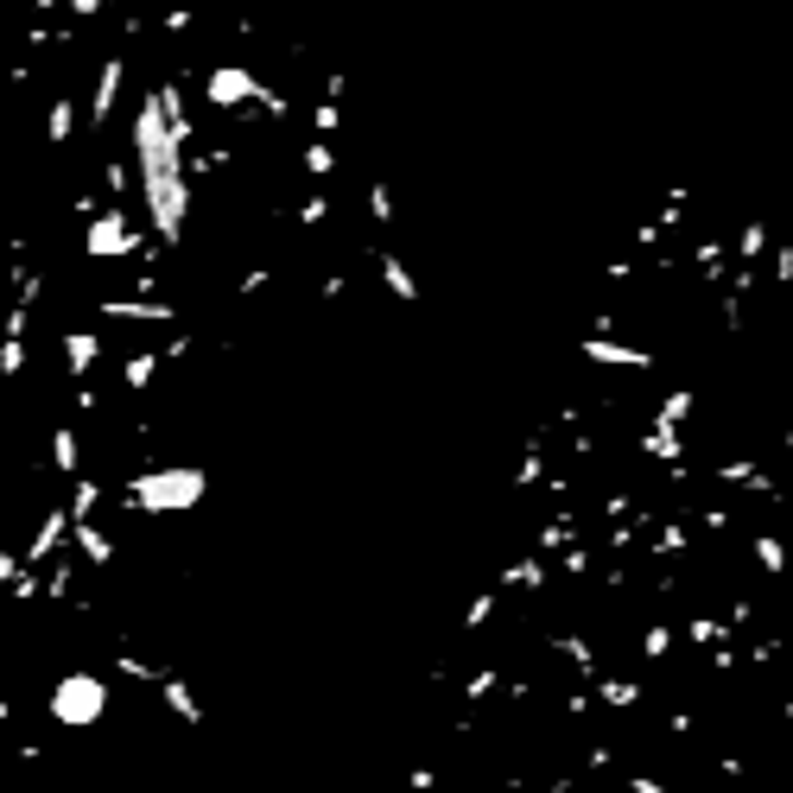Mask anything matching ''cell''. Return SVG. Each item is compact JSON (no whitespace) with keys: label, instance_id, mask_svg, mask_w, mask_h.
Wrapping results in <instances>:
<instances>
[{"label":"cell","instance_id":"obj_1","mask_svg":"<svg viewBox=\"0 0 793 793\" xmlns=\"http://www.w3.org/2000/svg\"><path fill=\"white\" fill-rule=\"evenodd\" d=\"M134 172H141V197H146V222L166 248H184L191 229V159L166 127L159 89H146L134 109Z\"/></svg>","mask_w":793,"mask_h":793},{"label":"cell","instance_id":"obj_2","mask_svg":"<svg viewBox=\"0 0 793 793\" xmlns=\"http://www.w3.org/2000/svg\"><path fill=\"white\" fill-rule=\"evenodd\" d=\"M210 496V469L204 464H146L127 476L121 508L127 514H184Z\"/></svg>","mask_w":793,"mask_h":793},{"label":"cell","instance_id":"obj_3","mask_svg":"<svg viewBox=\"0 0 793 793\" xmlns=\"http://www.w3.org/2000/svg\"><path fill=\"white\" fill-rule=\"evenodd\" d=\"M114 705V685L96 673V667H71V673H58V680L45 685V718L58 723V730H96V723L109 718Z\"/></svg>","mask_w":793,"mask_h":793},{"label":"cell","instance_id":"obj_4","mask_svg":"<svg viewBox=\"0 0 793 793\" xmlns=\"http://www.w3.org/2000/svg\"><path fill=\"white\" fill-rule=\"evenodd\" d=\"M141 248H146L141 229L127 222V210H121V204H109L102 217L83 222V254H89V260H134Z\"/></svg>","mask_w":793,"mask_h":793},{"label":"cell","instance_id":"obj_5","mask_svg":"<svg viewBox=\"0 0 793 793\" xmlns=\"http://www.w3.org/2000/svg\"><path fill=\"white\" fill-rule=\"evenodd\" d=\"M121 76H127V58H121V51H114V58H102V71H96V96H89V134L114 121V102H121Z\"/></svg>","mask_w":793,"mask_h":793},{"label":"cell","instance_id":"obj_6","mask_svg":"<svg viewBox=\"0 0 793 793\" xmlns=\"http://www.w3.org/2000/svg\"><path fill=\"white\" fill-rule=\"evenodd\" d=\"M96 312H102V318H114V325H172V318H179L166 298H102Z\"/></svg>","mask_w":793,"mask_h":793},{"label":"cell","instance_id":"obj_7","mask_svg":"<svg viewBox=\"0 0 793 793\" xmlns=\"http://www.w3.org/2000/svg\"><path fill=\"white\" fill-rule=\"evenodd\" d=\"M159 698H166V711H172L184 730H204V698L191 692V680H184V673H166V680H159Z\"/></svg>","mask_w":793,"mask_h":793},{"label":"cell","instance_id":"obj_8","mask_svg":"<svg viewBox=\"0 0 793 793\" xmlns=\"http://www.w3.org/2000/svg\"><path fill=\"white\" fill-rule=\"evenodd\" d=\"M58 350H64L71 381H89V368L102 362V337H96V330H64V337H58Z\"/></svg>","mask_w":793,"mask_h":793},{"label":"cell","instance_id":"obj_9","mask_svg":"<svg viewBox=\"0 0 793 793\" xmlns=\"http://www.w3.org/2000/svg\"><path fill=\"white\" fill-rule=\"evenodd\" d=\"M584 362H603V368H654L648 350H629V343H610V337H584Z\"/></svg>","mask_w":793,"mask_h":793},{"label":"cell","instance_id":"obj_10","mask_svg":"<svg viewBox=\"0 0 793 793\" xmlns=\"http://www.w3.org/2000/svg\"><path fill=\"white\" fill-rule=\"evenodd\" d=\"M71 546L96 565V572H109V565H114V540L96 527V521H71Z\"/></svg>","mask_w":793,"mask_h":793},{"label":"cell","instance_id":"obj_11","mask_svg":"<svg viewBox=\"0 0 793 793\" xmlns=\"http://www.w3.org/2000/svg\"><path fill=\"white\" fill-rule=\"evenodd\" d=\"M51 469L76 483V469H83V444H76V426H51Z\"/></svg>","mask_w":793,"mask_h":793},{"label":"cell","instance_id":"obj_12","mask_svg":"<svg viewBox=\"0 0 793 793\" xmlns=\"http://www.w3.org/2000/svg\"><path fill=\"white\" fill-rule=\"evenodd\" d=\"M381 280H388V292H394L400 305H419V280H413V267L394 248H381Z\"/></svg>","mask_w":793,"mask_h":793},{"label":"cell","instance_id":"obj_13","mask_svg":"<svg viewBox=\"0 0 793 793\" xmlns=\"http://www.w3.org/2000/svg\"><path fill=\"white\" fill-rule=\"evenodd\" d=\"M749 552H756V565L768 577H788L793 552H788V540H781V534H749Z\"/></svg>","mask_w":793,"mask_h":793},{"label":"cell","instance_id":"obj_14","mask_svg":"<svg viewBox=\"0 0 793 793\" xmlns=\"http://www.w3.org/2000/svg\"><path fill=\"white\" fill-rule=\"evenodd\" d=\"M159 362H166V350H141V356H127V362H121V381H127L134 394H146V388H152V375H159Z\"/></svg>","mask_w":793,"mask_h":793},{"label":"cell","instance_id":"obj_15","mask_svg":"<svg viewBox=\"0 0 793 793\" xmlns=\"http://www.w3.org/2000/svg\"><path fill=\"white\" fill-rule=\"evenodd\" d=\"M692 406H698V400H692V388H673V394L660 400V413H654L648 426H667V432H680L685 419H692Z\"/></svg>","mask_w":793,"mask_h":793},{"label":"cell","instance_id":"obj_16","mask_svg":"<svg viewBox=\"0 0 793 793\" xmlns=\"http://www.w3.org/2000/svg\"><path fill=\"white\" fill-rule=\"evenodd\" d=\"M71 134H76V96H58V102H51V114H45V141L64 146Z\"/></svg>","mask_w":793,"mask_h":793},{"label":"cell","instance_id":"obj_17","mask_svg":"<svg viewBox=\"0 0 793 793\" xmlns=\"http://www.w3.org/2000/svg\"><path fill=\"white\" fill-rule=\"evenodd\" d=\"M642 451H648V457H660V464H680V457H685V438L667 432V426H648V432H642Z\"/></svg>","mask_w":793,"mask_h":793},{"label":"cell","instance_id":"obj_18","mask_svg":"<svg viewBox=\"0 0 793 793\" xmlns=\"http://www.w3.org/2000/svg\"><path fill=\"white\" fill-rule=\"evenodd\" d=\"M597 698H603L610 711H635V705H642V685H629V680H597Z\"/></svg>","mask_w":793,"mask_h":793},{"label":"cell","instance_id":"obj_19","mask_svg":"<svg viewBox=\"0 0 793 793\" xmlns=\"http://www.w3.org/2000/svg\"><path fill=\"white\" fill-rule=\"evenodd\" d=\"M330 172H337V146H330V141H312V146H305V179L325 184Z\"/></svg>","mask_w":793,"mask_h":793},{"label":"cell","instance_id":"obj_20","mask_svg":"<svg viewBox=\"0 0 793 793\" xmlns=\"http://www.w3.org/2000/svg\"><path fill=\"white\" fill-rule=\"evenodd\" d=\"M368 217H375V229H394V191L381 179H368Z\"/></svg>","mask_w":793,"mask_h":793},{"label":"cell","instance_id":"obj_21","mask_svg":"<svg viewBox=\"0 0 793 793\" xmlns=\"http://www.w3.org/2000/svg\"><path fill=\"white\" fill-rule=\"evenodd\" d=\"M489 615H496V584H489V590H476V597H469V610H464V635H476V629H483V622H489Z\"/></svg>","mask_w":793,"mask_h":793},{"label":"cell","instance_id":"obj_22","mask_svg":"<svg viewBox=\"0 0 793 793\" xmlns=\"http://www.w3.org/2000/svg\"><path fill=\"white\" fill-rule=\"evenodd\" d=\"M667 654H673V629H667V622H654L648 635H642V660H667Z\"/></svg>","mask_w":793,"mask_h":793},{"label":"cell","instance_id":"obj_23","mask_svg":"<svg viewBox=\"0 0 793 793\" xmlns=\"http://www.w3.org/2000/svg\"><path fill=\"white\" fill-rule=\"evenodd\" d=\"M337 127H343V114H337V102H318V109H312V134H318V141H330Z\"/></svg>","mask_w":793,"mask_h":793},{"label":"cell","instance_id":"obj_24","mask_svg":"<svg viewBox=\"0 0 793 793\" xmlns=\"http://www.w3.org/2000/svg\"><path fill=\"white\" fill-rule=\"evenodd\" d=\"M629 793H673L667 781H654V774H629Z\"/></svg>","mask_w":793,"mask_h":793},{"label":"cell","instance_id":"obj_25","mask_svg":"<svg viewBox=\"0 0 793 793\" xmlns=\"http://www.w3.org/2000/svg\"><path fill=\"white\" fill-rule=\"evenodd\" d=\"M774 280H781V286H793V248L774 254Z\"/></svg>","mask_w":793,"mask_h":793},{"label":"cell","instance_id":"obj_26","mask_svg":"<svg viewBox=\"0 0 793 793\" xmlns=\"http://www.w3.org/2000/svg\"><path fill=\"white\" fill-rule=\"evenodd\" d=\"M0 723H13V698H0Z\"/></svg>","mask_w":793,"mask_h":793},{"label":"cell","instance_id":"obj_27","mask_svg":"<svg viewBox=\"0 0 793 793\" xmlns=\"http://www.w3.org/2000/svg\"><path fill=\"white\" fill-rule=\"evenodd\" d=\"M788 552H793V546H788ZM788 572H793V565H788Z\"/></svg>","mask_w":793,"mask_h":793}]
</instances>
